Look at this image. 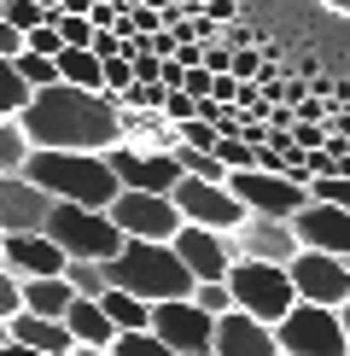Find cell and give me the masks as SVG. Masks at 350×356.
Here are the masks:
<instances>
[{
	"label": "cell",
	"mask_w": 350,
	"mask_h": 356,
	"mask_svg": "<svg viewBox=\"0 0 350 356\" xmlns=\"http://www.w3.org/2000/svg\"><path fill=\"white\" fill-rule=\"evenodd\" d=\"M65 280L76 286V298H99V292L111 286V280H106V263H94V257H65Z\"/></svg>",
	"instance_id": "25"
},
{
	"label": "cell",
	"mask_w": 350,
	"mask_h": 356,
	"mask_svg": "<svg viewBox=\"0 0 350 356\" xmlns=\"http://www.w3.org/2000/svg\"><path fill=\"white\" fill-rule=\"evenodd\" d=\"M0 53H6V58H18V53H24V29H12L6 18H0Z\"/></svg>",
	"instance_id": "39"
},
{
	"label": "cell",
	"mask_w": 350,
	"mask_h": 356,
	"mask_svg": "<svg viewBox=\"0 0 350 356\" xmlns=\"http://www.w3.org/2000/svg\"><path fill=\"white\" fill-rule=\"evenodd\" d=\"M58 82L99 88V94H106V58H99L94 47H65V53H58Z\"/></svg>",
	"instance_id": "22"
},
{
	"label": "cell",
	"mask_w": 350,
	"mask_h": 356,
	"mask_svg": "<svg viewBox=\"0 0 350 356\" xmlns=\"http://www.w3.org/2000/svg\"><path fill=\"white\" fill-rule=\"evenodd\" d=\"M228 70H233L240 82H262V53H257V41H251V47H233Z\"/></svg>",
	"instance_id": "35"
},
{
	"label": "cell",
	"mask_w": 350,
	"mask_h": 356,
	"mask_svg": "<svg viewBox=\"0 0 350 356\" xmlns=\"http://www.w3.org/2000/svg\"><path fill=\"white\" fill-rule=\"evenodd\" d=\"M53 211V193L24 170H0V234H35Z\"/></svg>",
	"instance_id": "14"
},
{
	"label": "cell",
	"mask_w": 350,
	"mask_h": 356,
	"mask_svg": "<svg viewBox=\"0 0 350 356\" xmlns=\"http://www.w3.org/2000/svg\"><path fill=\"white\" fill-rule=\"evenodd\" d=\"M286 222H292V234H298V245H315V251H339V257H350V211H344V204L303 199Z\"/></svg>",
	"instance_id": "15"
},
{
	"label": "cell",
	"mask_w": 350,
	"mask_h": 356,
	"mask_svg": "<svg viewBox=\"0 0 350 356\" xmlns=\"http://www.w3.org/2000/svg\"><path fill=\"white\" fill-rule=\"evenodd\" d=\"M128 82H135V65H128L123 53H111V58H106V94L117 99V94H123Z\"/></svg>",
	"instance_id": "36"
},
{
	"label": "cell",
	"mask_w": 350,
	"mask_h": 356,
	"mask_svg": "<svg viewBox=\"0 0 350 356\" xmlns=\"http://www.w3.org/2000/svg\"><path fill=\"white\" fill-rule=\"evenodd\" d=\"M18 123H24L29 146H65V152H106V146L123 140L117 99L99 94V88H76V82L29 88Z\"/></svg>",
	"instance_id": "1"
},
{
	"label": "cell",
	"mask_w": 350,
	"mask_h": 356,
	"mask_svg": "<svg viewBox=\"0 0 350 356\" xmlns=\"http://www.w3.org/2000/svg\"><path fill=\"white\" fill-rule=\"evenodd\" d=\"M41 234H47L65 257H94V263L117 257V245H123V228L106 216V204H70V199H53Z\"/></svg>",
	"instance_id": "4"
},
{
	"label": "cell",
	"mask_w": 350,
	"mask_h": 356,
	"mask_svg": "<svg viewBox=\"0 0 350 356\" xmlns=\"http://www.w3.org/2000/svg\"><path fill=\"white\" fill-rule=\"evenodd\" d=\"M99 304H106V316L117 321V333L146 327V321H152V304L135 298V292H123V286H106V292H99Z\"/></svg>",
	"instance_id": "23"
},
{
	"label": "cell",
	"mask_w": 350,
	"mask_h": 356,
	"mask_svg": "<svg viewBox=\"0 0 350 356\" xmlns=\"http://www.w3.org/2000/svg\"><path fill=\"white\" fill-rule=\"evenodd\" d=\"M0 263H6L18 280H29V275H58L65 269V251H58L47 234H0Z\"/></svg>",
	"instance_id": "18"
},
{
	"label": "cell",
	"mask_w": 350,
	"mask_h": 356,
	"mask_svg": "<svg viewBox=\"0 0 350 356\" xmlns=\"http://www.w3.org/2000/svg\"><path fill=\"white\" fill-rule=\"evenodd\" d=\"M310 199H327V204H344V211H350V175H339V170L315 175V181H310Z\"/></svg>",
	"instance_id": "33"
},
{
	"label": "cell",
	"mask_w": 350,
	"mask_h": 356,
	"mask_svg": "<svg viewBox=\"0 0 350 356\" xmlns=\"http://www.w3.org/2000/svg\"><path fill=\"white\" fill-rule=\"evenodd\" d=\"M169 245H175V257L187 263V275H193V280H222L228 263L240 257V251H233V234L204 228V222H181V228L169 234Z\"/></svg>",
	"instance_id": "13"
},
{
	"label": "cell",
	"mask_w": 350,
	"mask_h": 356,
	"mask_svg": "<svg viewBox=\"0 0 350 356\" xmlns=\"http://www.w3.org/2000/svg\"><path fill=\"white\" fill-rule=\"evenodd\" d=\"M175 164H181V175H199V181H228V164L216 158V146H181L175 140Z\"/></svg>",
	"instance_id": "24"
},
{
	"label": "cell",
	"mask_w": 350,
	"mask_h": 356,
	"mask_svg": "<svg viewBox=\"0 0 350 356\" xmlns=\"http://www.w3.org/2000/svg\"><path fill=\"white\" fill-rule=\"evenodd\" d=\"M65 327H70L76 345H111V339H117V321L106 316V304H99V298H70Z\"/></svg>",
	"instance_id": "21"
},
{
	"label": "cell",
	"mask_w": 350,
	"mask_h": 356,
	"mask_svg": "<svg viewBox=\"0 0 350 356\" xmlns=\"http://www.w3.org/2000/svg\"><path fill=\"white\" fill-rule=\"evenodd\" d=\"M18 286H24V309L53 316V321H65L70 298H76V286L65 280V269H58V275H29V280H18Z\"/></svg>",
	"instance_id": "20"
},
{
	"label": "cell",
	"mask_w": 350,
	"mask_h": 356,
	"mask_svg": "<svg viewBox=\"0 0 350 356\" xmlns=\"http://www.w3.org/2000/svg\"><path fill=\"white\" fill-rule=\"evenodd\" d=\"M169 88L164 82H128L123 94H117V106H135V111H164Z\"/></svg>",
	"instance_id": "31"
},
{
	"label": "cell",
	"mask_w": 350,
	"mask_h": 356,
	"mask_svg": "<svg viewBox=\"0 0 350 356\" xmlns=\"http://www.w3.org/2000/svg\"><path fill=\"white\" fill-rule=\"evenodd\" d=\"M204 316H228L233 309V292H228V280H193V292H187Z\"/></svg>",
	"instance_id": "29"
},
{
	"label": "cell",
	"mask_w": 350,
	"mask_h": 356,
	"mask_svg": "<svg viewBox=\"0 0 350 356\" xmlns=\"http://www.w3.org/2000/svg\"><path fill=\"white\" fill-rule=\"evenodd\" d=\"M24 175L41 181L53 199H70V204H111L117 187H123L111 175L106 152H65V146H29Z\"/></svg>",
	"instance_id": "2"
},
{
	"label": "cell",
	"mask_w": 350,
	"mask_h": 356,
	"mask_svg": "<svg viewBox=\"0 0 350 356\" xmlns=\"http://www.w3.org/2000/svg\"><path fill=\"white\" fill-rule=\"evenodd\" d=\"M286 275H292V286H298V298H310V304H333L339 309L350 298V257H339V251L298 245L286 257Z\"/></svg>",
	"instance_id": "8"
},
{
	"label": "cell",
	"mask_w": 350,
	"mask_h": 356,
	"mask_svg": "<svg viewBox=\"0 0 350 356\" xmlns=\"http://www.w3.org/2000/svg\"><path fill=\"white\" fill-rule=\"evenodd\" d=\"M70 356H111V345H70Z\"/></svg>",
	"instance_id": "41"
},
{
	"label": "cell",
	"mask_w": 350,
	"mask_h": 356,
	"mask_svg": "<svg viewBox=\"0 0 350 356\" xmlns=\"http://www.w3.org/2000/svg\"><path fill=\"white\" fill-rule=\"evenodd\" d=\"M106 164L123 187H146V193H169L181 181V164L175 152H158V146H135V140H117L106 146Z\"/></svg>",
	"instance_id": "12"
},
{
	"label": "cell",
	"mask_w": 350,
	"mask_h": 356,
	"mask_svg": "<svg viewBox=\"0 0 350 356\" xmlns=\"http://www.w3.org/2000/svg\"><path fill=\"white\" fill-rule=\"evenodd\" d=\"M106 216L123 228V240H169L181 228L169 193H146V187H117V199L106 204Z\"/></svg>",
	"instance_id": "7"
},
{
	"label": "cell",
	"mask_w": 350,
	"mask_h": 356,
	"mask_svg": "<svg viewBox=\"0 0 350 356\" xmlns=\"http://www.w3.org/2000/svg\"><path fill=\"white\" fill-rule=\"evenodd\" d=\"M111 356H175V350H169L152 327H128V333L111 339Z\"/></svg>",
	"instance_id": "26"
},
{
	"label": "cell",
	"mask_w": 350,
	"mask_h": 356,
	"mask_svg": "<svg viewBox=\"0 0 350 356\" xmlns=\"http://www.w3.org/2000/svg\"><path fill=\"white\" fill-rule=\"evenodd\" d=\"M6 327H12V339H24V345H29V350H41V356H65L70 345H76L65 321H53V316H35V309H24V304L6 316Z\"/></svg>",
	"instance_id": "19"
},
{
	"label": "cell",
	"mask_w": 350,
	"mask_h": 356,
	"mask_svg": "<svg viewBox=\"0 0 350 356\" xmlns=\"http://www.w3.org/2000/svg\"><path fill=\"white\" fill-rule=\"evenodd\" d=\"M181 76H187V70L175 65V58H164V70H158V82H164V88H181Z\"/></svg>",
	"instance_id": "40"
},
{
	"label": "cell",
	"mask_w": 350,
	"mask_h": 356,
	"mask_svg": "<svg viewBox=\"0 0 350 356\" xmlns=\"http://www.w3.org/2000/svg\"><path fill=\"white\" fill-rule=\"evenodd\" d=\"M339 327H344V339H350V298L339 304Z\"/></svg>",
	"instance_id": "42"
},
{
	"label": "cell",
	"mask_w": 350,
	"mask_h": 356,
	"mask_svg": "<svg viewBox=\"0 0 350 356\" xmlns=\"http://www.w3.org/2000/svg\"><path fill=\"white\" fill-rule=\"evenodd\" d=\"M216 356H281V339H274L269 321L245 316V309H228L216 316Z\"/></svg>",
	"instance_id": "17"
},
{
	"label": "cell",
	"mask_w": 350,
	"mask_h": 356,
	"mask_svg": "<svg viewBox=\"0 0 350 356\" xmlns=\"http://www.w3.org/2000/svg\"><path fill=\"white\" fill-rule=\"evenodd\" d=\"M228 187H233V199H240L245 211H257V216H292L303 199H310V187L292 181L286 170H257V164L228 170Z\"/></svg>",
	"instance_id": "9"
},
{
	"label": "cell",
	"mask_w": 350,
	"mask_h": 356,
	"mask_svg": "<svg viewBox=\"0 0 350 356\" xmlns=\"http://www.w3.org/2000/svg\"><path fill=\"white\" fill-rule=\"evenodd\" d=\"M228 292H233V309H245V316L257 321H281L292 304H298V286H292L286 263H262V257H233L228 263Z\"/></svg>",
	"instance_id": "5"
},
{
	"label": "cell",
	"mask_w": 350,
	"mask_h": 356,
	"mask_svg": "<svg viewBox=\"0 0 350 356\" xmlns=\"http://www.w3.org/2000/svg\"><path fill=\"white\" fill-rule=\"evenodd\" d=\"M18 304H24V286H18V275H12L6 263H0V321H6Z\"/></svg>",
	"instance_id": "37"
},
{
	"label": "cell",
	"mask_w": 350,
	"mask_h": 356,
	"mask_svg": "<svg viewBox=\"0 0 350 356\" xmlns=\"http://www.w3.org/2000/svg\"><path fill=\"white\" fill-rule=\"evenodd\" d=\"M12 65H18V76L29 82V88H47V82H58V58H47V53H18L12 58Z\"/></svg>",
	"instance_id": "30"
},
{
	"label": "cell",
	"mask_w": 350,
	"mask_h": 356,
	"mask_svg": "<svg viewBox=\"0 0 350 356\" xmlns=\"http://www.w3.org/2000/svg\"><path fill=\"white\" fill-rule=\"evenodd\" d=\"M204 356H216V350H204Z\"/></svg>",
	"instance_id": "43"
},
{
	"label": "cell",
	"mask_w": 350,
	"mask_h": 356,
	"mask_svg": "<svg viewBox=\"0 0 350 356\" xmlns=\"http://www.w3.org/2000/svg\"><path fill=\"white\" fill-rule=\"evenodd\" d=\"M274 339H281V356H350L339 309L333 304H310V298H298L281 321H274Z\"/></svg>",
	"instance_id": "6"
},
{
	"label": "cell",
	"mask_w": 350,
	"mask_h": 356,
	"mask_svg": "<svg viewBox=\"0 0 350 356\" xmlns=\"http://www.w3.org/2000/svg\"><path fill=\"white\" fill-rule=\"evenodd\" d=\"M175 356H204L216 345V316H204L193 298H158L152 304V321H146Z\"/></svg>",
	"instance_id": "10"
},
{
	"label": "cell",
	"mask_w": 350,
	"mask_h": 356,
	"mask_svg": "<svg viewBox=\"0 0 350 356\" xmlns=\"http://www.w3.org/2000/svg\"><path fill=\"white\" fill-rule=\"evenodd\" d=\"M24 47H29V53H47V58H58V53H65V41H58V24H53V18H41V24L24 35Z\"/></svg>",
	"instance_id": "34"
},
{
	"label": "cell",
	"mask_w": 350,
	"mask_h": 356,
	"mask_svg": "<svg viewBox=\"0 0 350 356\" xmlns=\"http://www.w3.org/2000/svg\"><path fill=\"white\" fill-rule=\"evenodd\" d=\"M24 99H29V82L18 76V65L0 53V117H18V111H24Z\"/></svg>",
	"instance_id": "28"
},
{
	"label": "cell",
	"mask_w": 350,
	"mask_h": 356,
	"mask_svg": "<svg viewBox=\"0 0 350 356\" xmlns=\"http://www.w3.org/2000/svg\"><path fill=\"white\" fill-rule=\"evenodd\" d=\"M216 158H222L228 170H245V164H257V146L233 129V135H216Z\"/></svg>",
	"instance_id": "32"
},
{
	"label": "cell",
	"mask_w": 350,
	"mask_h": 356,
	"mask_svg": "<svg viewBox=\"0 0 350 356\" xmlns=\"http://www.w3.org/2000/svg\"><path fill=\"white\" fill-rule=\"evenodd\" d=\"M106 280L123 286V292H135V298H146V304L187 298L193 292V275H187V263L175 257L169 240H123L117 257H106Z\"/></svg>",
	"instance_id": "3"
},
{
	"label": "cell",
	"mask_w": 350,
	"mask_h": 356,
	"mask_svg": "<svg viewBox=\"0 0 350 356\" xmlns=\"http://www.w3.org/2000/svg\"><path fill=\"white\" fill-rule=\"evenodd\" d=\"M233 251H240V257H262V263H286L292 251H298V234H292L286 216H257V211H245L240 228H233Z\"/></svg>",
	"instance_id": "16"
},
{
	"label": "cell",
	"mask_w": 350,
	"mask_h": 356,
	"mask_svg": "<svg viewBox=\"0 0 350 356\" xmlns=\"http://www.w3.org/2000/svg\"><path fill=\"white\" fill-rule=\"evenodd\" d=\"M24 158H29L24 123H18V117H0V170H24Z\"/></svg>",
	"instance_id": "27"
},
{
	"label": "cell",
	"mask_w": 350,
	"mask_h": 356,
	"mask_svg": "<svg viewBox=\"0 0 350 356\" xmlns=\"http://www.w3.org/2000/svg\"><path fill=\"white\" fill-rule=\"evenodd\" d=\"M169 199H175V211H181V222H204V228H222V234H233V228H240V216H245V204L233 199L228 181L181 175V181L169 187Z\"/></svg>",
	"instance_id": "11"
},
{
	"label": "cell",
	"mask_w": 350,
	"mask_h": 356,
	"mask_svg": "<svg viewBox=\"0 0 350 356\" xmlns=\"http://www.w3.org/2000/svg\"><path fill=\"white\" fill-rule=\"evenodd\" d=\"M193 111H199V99L187 94V88H169V99H164V117H169V123H187Z\"/></svg>",
	"instance_id": "38"
}]
</instances>
